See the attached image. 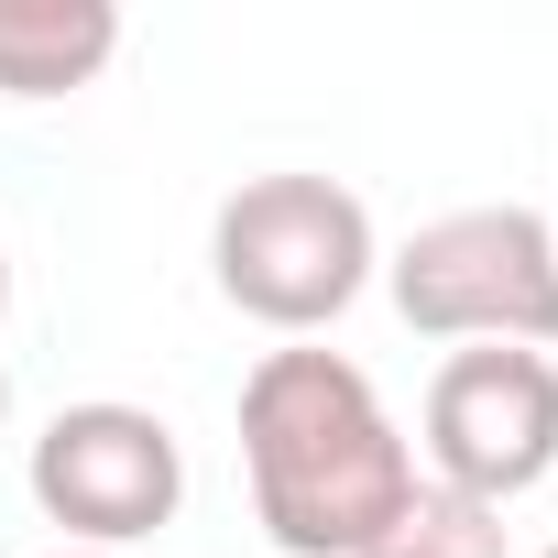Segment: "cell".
Wrapping results in <instances>:
<instances>
[{
    "instance_id": "10",
    "label": "cell",
    "mask_w": 558,
    "mask_h": 558,
    "mask_svg": "<svg viewBox=\"0 0 558 558\" xmlns=\"http://www.w3.org/2000/svg\"><path fill=\"white\" fill-rule=\"evenodd\" d=\"M56 558H99V547H56Z\"/></svg>"
},
{
    "instance_id": "2",
    "label": "cell",
    "mask_w": 558,
    "mask_h": 558,
    "mask_svg": "<svg viewBox=\"0 0 558 558\" xmlns=\"http://www.w3.org/2000/svg\"><path fill=\"white\" fill-rule=\"evenodd\" d=\"M373 208L340 186V175H252L219 197L208 219V274H219V296L263 329H329L351 318V296L373 286Z\"/></svg>"
},
{
    "instance_id": "9",
    "label": "cell",
    "mask_w": 558,
    "mask_h": 558,
    "mask_svg": "<svg viewBox=\"0 0 558 558\" xmlns=\"http://www.w3.org/2000/svg\"><path fill=\"white\" fill-rule=\"evenodd\" d=\"M0 416H12V373H0Z\"/></svg>"
},
{
    "instance_id": "8",
    "label": "cell",
    "mask_w": 558,
    "mask_h": 558,
    "mask_svg": "<svg viewBox=\"0 0 558 558\" xmlns=\"http://www.w3.org/2000/svg\"><path fill=\"white\" fill-rule=\"evenodd\" d=\"M0 307H12V252H0Z\"/></svg>"
},
{
    "instance_id": "6",
    "label": "cell",
    "mask_w": 558,
    "mask_h": 558,
    "mask_svg": "<svg viewBox=\"0 0 558 558\" xmlns=\"http://www.w3.org/2000/svg\"><path fill=\"white\" fill-rule=\"evenodd\" d=\"M121 56L110 0H0V99H66Z\"/></svg>"
},
{
    "instance_id": "5",
    "label": "cell",
    "mask_w": 558,
    "mask_h": 558,
    "mask_svg": "<svg viewBox=\"0 0 558 558\" xmlns=\"http://www.w3.org/2000/svg\"><path fill=\"white\" fill-rule=\"evenodd\" d=\"M427 482L471 504H514L558 471V362L547 351H449L427 384Z\"/></svg>"
},
{
    "instance_id": "4",
    "label": "cell",
    "mask_w": 558,
    "mask_h": 558,
    "mask_svg": "<svg viewBox=\"0 0 558 558\" xmlns=\"http://www.w3.org/2000/svg\"><path fill=\"white\" fill-rule=\"evenodd\" d=\"M34 504L66 525V547L121 558V547H143V536L175 525V504H186V449H175V427H165L154 405H121V395L56 405L45 438H34Z\"/></svg>"
},
{
    "instance_id": "7",
    "label": "cell",
    "mask_w": 558,
    "mask_h": 558,
    "mask_svg": "<svg viewBox=\"0 0 558 558\" xmlns=\"http://www.w3.org/2000/svg\"><path fill=\"white\" fill-rule=\"evenodd\" d=\"M362 558H504V514H493V504H471V493L416 482V504H405Z\"/></svg>"
},
{
    "instance_id": "1",
    "label": "cell",
    "mask_w": 558,
    "mask_h": 558,
    "mask_svg": "<svg viewBox=\"0 0 558 558\" xmlns=\"http://www.w3.org/2000/svg\"><path fill=\"white\" fill-rule=\"evenodd\" d=\"M241 471H252V525L286 558H362L405 504H416V438L373 395L351 351H263L241 384Z\"/></svg>"
},
{
    "instance_id": "11",
    "label": "cell",
    "mask_w": 558,
    "mask_h": 558,
    "mask_svg": "<svg viewBox=\"0 0 558 558\" xmlns=\"http://www.w3.org/2000/svg\"><path fill=\"white\" fill-rule=\"evenodd\" d=\"M547 558H558V547H547Z\"/></svg>"
},
{
    "instance_id": "3",
    "label": "cell",
    "mask_w": 558,
    "mask_h": 558,
    "mask_svg": "<svg viewBox=\"0 0 558 558\" xmlns=\"http://www.w3.org/2000/svg\"><path fill=\"white\" fill-rule=\"evenodd\" d=\"M395 318L449 351H558V219L536 208H449L384 263Z\"/></svg>"
}]
</instances>
